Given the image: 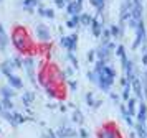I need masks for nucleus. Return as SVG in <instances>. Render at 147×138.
<instances>
[{"label":"nucleus","mask_w":147,"mask_h":138,"mask_svg":"<svg viewBox=\"0 0 147 138\" xmlns=\"http://www.w3.org/2000/svg\"><path fill=\"white\" fill-rule=\"evenodd\" d=\"M13 45L20 49V51H25L28 46H30V43H28V36H27V33L23 31L22 28H17L13 31Z\"/></svg>","instance_id":"f257e3e1"},{"label":"nucleus","mask_w":147,"mask_h":138,"mask_svg":"<svg viewBox=\"0 0 147 138\" xmlns=\"http://www.w3.org/2000/svg\"><path fill=\"white\" fill-rule=\"evenodd\" d=\"M36 35H38V38H41L43 41H48V39H50V31L47 30V26L45 25H38L36 26Z\"/></svg>","instance_id":"f03ea898"},{"label":"nucleus","mask_w":147,"mask_h":138,"mask_svg":"<svg viewBox=\"0 0 147 138\" xmlns=\"http://www.w3.org/2000/svg\"><path fill=\"white\" fill-rule=\"evenodd\" d=\"M13 67H15V66H13V63H12V61H3V63H2V66H0L2 72H3L7 77L12 74V69H13Z\"/></svg>","instance_id":"7ed1b4c3"},{"label":"nucleus","mask_w":147,"mask_h":138,"mask_svg":"<svg viewBox=\"0 0 147 138\" xmlns=\"http://www.w3.org/2000/svg\"><path fill=\"white\" fill-rule=\"evenodd\" d=\"M80 10H81V5L78 2H71V3L68 5V13H69V15H74V17H76Z\"/></svg>","instance_id":"20e7f679"},{"label":"nucleus","mask_w":147,"mask_h":138,"mask_svg":"<svg viewBox=\"0 0 147 138\" xmlns=\"http://www.w3.org/2000/svg\"><path fill=\"white\" fill-rule=\"evenodd\" d=\"M8 82H10V85H12V87H15V89H22V81L18 77H17V76H13V74H10V76H8Z\"/></svg>","instance_id":"39448f33"},{"label":"nucleus","mask_w":147,"mask_h":138,"mask_svg":"<svg viewBox=\"0 0 147 138\" xmlns=\"http://www.w3.org/2000/svg\"><path fill=\"white\" fill-rule=\"evenodd\" d=\"M99 138H117V135H116V131H113V130L102 128V130L99 131Z\"/></svg>","instance_id":"423d86ee"},{"label":"nucleus","mask_w":147,"mask_h":138,"mask_svg":"<svg viewBox=\"0 0 147 138\" xmlns=\"http://www.w3.org/2000/svg\"><path fill=\"white\" fill-rule=\"evenodd\" d=\"M7 43H8V38H7V35H5V31H3V28H2V25H0V48L3 49L7 46Z\"/></svg>","instance_id":"0eeeda50"},{"label":"nucleus","mask_w":147,"mask_h":138,"mask_svg":"<svg viewBox=\"0 0 147 138\" xmlns=\"http://www.w3.org/2000/svg\"><path fill=\"white\" fill-rule=\"evenodd\" d=\"M146 105L144 104H140V109H139V113H137V118H139V123H144V120H146Z\"/></svg>","instance_id":"6e6552de"},{"label":"nucleus","mask_w":147,"mask_h":138,"mask_svg":"<svg viewBox=\"0 0 147 138\" xmlns=\"http://www.w3.org/2000/svg\"><path fill=\"white\" fill-rule=\"evenodd\" d=\"M2 94H3V99H12L15 92L10 87H2Z\"/></svg>","instance_id":"1a4fd4ad"},{"label":"nucleus","mask_w":147,"mask_h":138,"mask_svg":"<svg viewBox=\"0 0 147 138\" xmlns=\"http://www.w3.org/2000/svg\"><path fill=\"white\" fill-rule=\"evenodd\" d=\"M22 100H23V104H25V105H30L32 102H33V94H30V92H27V94H23V97H22Z\"/></svg>","instance_id":"9d476101"},{"label":"nucleus","mask_w":147,"mask_h":138,"mask_svg":"<svg viewBox=\"0 0 147 138\" xmlns=\"http://www.w3.org/2000/svg\"><path fill=\"white\" fill-rule=\"evenodd\" d=\"M127 107H129V115H131V113H136V99H129V100H127Z\"/></svg>","instance_id":"9b49d317"},{"label":"nucleus","mask_w":147,"mask_h":138,"mask_svg":"<svg viewBox=\"0 0 147 138\" xmlns=\"http://www.w3.org/2000/svg\"><path fill=\"white\" fill-rule=\"evenodd\" d=\"M136 128H137V133H139L140 138H146L147 137L146 128H144V125H142V123H137V125H136Z\"/></svg>","instance_id":"f8f14e48"},{"label":"nucleus","mask_w":147,"mask_h":138,"mask_svg":"<svg viewBox=\"0 0 147 138\" xmlns=\"http://www.w3.org/2000/svg\"><path fill=\"white\" fill-rule=\"evenodd\" d=\"M78 23H80V17L76 15V17H73V18H71V20H69V21H68L66 25L69 26V28H74V26L78 25Z\"/></svg>","instance_id":"ddd939ff"},{"label":"nucleus","mask_w":147,"mask_h":138,"mask_svg":"<svg viewBox=\"0 0 147 138\" xmlns=\"http://www.w3.org/2000/svg\"><path fill=\"white\" fill-rule=\"evenodd\" d=\"M2 107H3V110H8V109H12V107H13V104H12V100H10V99H3Z\"/></svg>","instance_id":"4468645a"},{"label":"nucleus","mask_w":147,"mask_h":138,"mask_svg":"<svg viewBox=\"0 0 147 138\" xmlns=\"http://www.w3.org/2000/svg\"><path fill=\"white\" fill-rule=\"evenodd\" d=\"M80 21L83 23V25H89V23H93V20H91L89 15H83V17L80 18Z\"/></svg>","instance_id":"2eb2a0df"},{"label":"nucleus","mask_w":147,"mask_h":138,"mask_svg":"<svg viewBox=\"0 0 147 138\" xmlns=\"http://www.w3.org/2000/svg\"><path fill=\"white\" fill-rule=\"evenodd\" d=\"M13 115H15V123H17V125L27 120V117H25V115H22V113H13Z\"/></svg>","instance_id":"dca6fc26"},{"label":"nucleus","mask_w":147,"mask_h":138,"mask_svg":"<svg viewBox=\"0 0 147 138\" xmlns=\"http://www.w3.org/2000/svg\"><path fill=\"white\" fill-rule=\"evenodd\" d=\"M73 120L74 122H83V115H81V112L80 110H74V113H73Z\"/></svg>","instance_id":"f3484780"},{"label":"nucleus","mask_w":147,"mask_h":138,"mask_svg":"<svg viewBox=\"0 0 147 138\" xmlns=\"http://www.w3.org/2000/svg\"><path fill=\"white\" fill-rule=\"evenodd\" d=\"M91 2V5H94V7H98V8H102V3H104V0H89Z\"/></svg>","instance_id":"a211bd4d"},{"label":"nucleus","mask_w":147,"mask_h":138,"mask_svg":"<svg viewBox=\"0 0 147 138\" xmlns=\"http://www.w3.org/2000/svg\"><path fill=\"white\" fill-rule=\"evenodd\" d=\"M12 63H13V66H15V67H22V64H23V61H22L20 58H15L13 61H12Z\"/></svg>","instance_id":"6ab92c4d"},{"label":"nucleus","mask_w":147,"mask_h":138,"mask_svg":"<svg viewBox=\"0 0 147 138\" xmlns=\"http://www.w3.org/2000/svg\"><path fill=\"white\" fill-rule=\"evenodd\" d=\"M86 100H88V105H93V102H94V100H93V94H88Z\"/></svg>","instance_id":"aec40b11"},{"label":"nucleus","mask_w":147,"mask_h":138,"mask_svg":"<svg viewBox=\"0 0 147 138\" xmlns=\"http://www.w3.org/2000/svg\"><path fill=\"white\" fill-rule=\"evenodd\" d=\"M122 97H124V99H129V87H126V91L122 92Z\"/></svg>","instance_id":"412c9836"},{"label":"nucleus","mask_w":147,"mask_h":138,"mask_svg":"<svg viewBox=\"0 0 147 138\" xmlns=\"http://www.w3.org/2000/svg\"><path fill=\"white\" fill-rule=\"evenodd\" d=\"M55 2H56V5H58V7H63V5H65V0H55Z\"/></svg>","instance_id":"4be33fe9"},{"label":"nucleus","mask_w":147,"mask_h":138,"mask_svg":"<svg viewBox=\"0 0 147 138\" xmlns=\"http://www.w3.org/2000/svg\"><path fill=\"white\" fill-rule=\"evenodd\" d=\"M109 35H111V33H109V30H104V38H106V41L109 39Z\"/></svg>","instance_id":"5701e85b"},{"label":"nucleus","mask_w":147,"mask_h":138,"mask_svg":"<svg viewBox=\"0 0 147 138\" xmlns=\"http://www.w3.org/2000/svg\"><path fill=\"white\" fill-rule=\"evenodd\" d=\"M81 137L86 138V137H88V131H86V130H81Z\"/></svg>","instance_id":"b1692460"},{"label":"nucleus","mask_w":147,"mask_h":138,"mask_svg":"<svg viewBox=\"0 0 147 138\" xmlns=\"http://www.w3.org/2000/svg\"><path fill=\"white\" fill-rule=\"evenodd\" d=\"M117 33H119V30H117L116 26H113V35H117Z\"/></svg>","instance_id":"393cba45"},{"label":"nucleus","mask_w":147,"mask_h":138,"mask_svg":"<svg viewBox=\"0 0 147 138\" xmlns=\"http://www.w3.org/2000/svg\"><path fill=\"white\" fill-rule=\"evenodd\" d=\"M69 87L71 89H76V82H69Z\"/></svg>","instance_id":"a878e982"},{"label":"nucleus","mask_w":147,"mask_h":138,"mask_svg":"<svg viewBox=\"0 0 147 138\" xmlns=\"http://www.w3.org/2000/svg\"><path fill=\"white\" fill-rule=\"evenodd\" d=\"M0 2H2V0H0Z\"/></svg>","instance_id":"bb28decb"}]
</instances>
